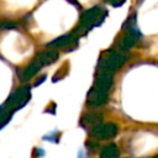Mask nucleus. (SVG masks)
I'll return each mask as SVG.
<instances>
[{"mask_svg": "<svg viewBox=\"0 0 158 158\" xmlns=\"http://www.w3.org/2000/svg\"><path fill=\"white\" fill-rule=\"evenodd\" d=\"M106 101H107V93L100 91V90H98L95 88H91L90 91L88 93L86 102H88L89 106L99 107V106H102Z\"/></svg>", "mask_w": 158, "mask_h": 158, "instance_id": "39448f33", "label": "nucleus"}, {"mask_svg": "<svg viewBox=\"0 0 158 158\" xmlns=\"http://www.w3.org/2000/svg\"><path fill=\"white\" fill-rule=\"evenodd\" d=\"M100 158H120V149L115 143L106 144L100 151Z\"/></svg>", "mask_w": 158, "mask_h": 158, "instance_id": "1a4fd4ad", "label": "nucleus"}, {"mask_svg": "<svg viewBox=\"0 0 158 158\" xmlns=\"http://www.w3.org/2000/svg\"><path fill=\"white\" fill-rule=\"evenodd\" d=\"M106 15H107V11H105L100 6H94L89 10H86V11H84L83 15H81V21H80L79 28H77L73 33L81 32L83 30L90 31L93 27L98 26L105 19Z\"/></svg>", "mask_w": 158, "mask_h": 158, "instance_id": "f257e3e1", "label": "nucleus"}, {"mask_svg": "<svg viewBox=\"0 0 158 158\" xmlns=\"http://www.w3.org/2000/svg\"><path fill=\"white\" fill-rule=\"evenodd\" d=\"M74 41H75L74 33H70V35H64V36H62V37L56 38L54 41L49 42L47 46H51V47H54V48H64V47L72 44Z\"/></svg>", "mask_w": 158, "mask_h": 158, "instance_id": "6e6552de", "label": "nucleus"}, {"mask_svg": "<svg viewBox=\"0 0 158 158\" xmlns=\"http://www.w3.org/2000/svg\"><path fill=\"white\" fill-rule=\"evenodd\" d=\"M106 1H109L110 4H112L114 6H118V5H121L125 0H106Z\"/></svg>", "mask_w": 158, "mask_h": 158, "instance_id": "ddd939ff", "label": "nucleus"}, {"mask_svg": "<svg viewBox=\"0 0 158 158\" xmlns=\"http://www.w3.org/2000/svg\"><path fill=\"white\" fill-rule=\"evenodd\" d=\"M17 27V23L14 22V21H10V20H4L2 22H0V28L1 30H12V28H16Z\"/></svg>", "mask_w": 158, "mask_h": 158, "instance_id": "f8f14e48", "label": "nucleus"}, {"mask_svg": "<svg viewBox=\"0 0 158 158\" xmlns=\"http://www.w3.org/2000/svg\"><path fill=\"white\" fill-rule=\"evenodd\" d=\"M58 52L54 51V49H46V51H42L40 52L36 58L40 60V63L42 65H48V64H52L54 63L57 59H58Z\"/></svg>", "mask_w": 158, "mask_h": 158, "instance_id": "0eeeda50", "label": "nucleus"}, {"mask_svg": "<svg viewBox=\"0 0 158 158\" xmlns=\"http://www.w3.org/2000/svg\"><path fill=\"white\" fill-rule=\"evenodd\" d=\"M125 62L126 57L123 54L115 51H107L104 52L99 59V69L112 73L114 70L120 69Z\"/></svg>", "mask_w": 158, "mask_h": 158, "instance_id": "7ed1b4c3", "label": "nucleus"}, {"mask_svg": "<svg viewBox=\"0 0 158 158\" xmlns=\"http://www.w3.org/2000/svg\"><path fill=\"white\" fill-rule=\"evenodd\" d=\"M42 67H43V65L40 63V60H38L37 58H33V60H32L27 67H25V68L22 69V72L19 74V77H20V79H21L22 81L30 80L31 78H33V77L41 70Z\"/></svg>", "mask_w": 158, "mask_h": 158, "instance_id": "423d86ee", "label": "nucleus"}, {"mask_svg": "<svg viewBox=\"0 0 158 158\" xmlns=\"http://www.w3.org/2000/svg\"><path fill=\"white\" fill-rule=\"evenodd\" d=\"M101 121V115L99 114H88L85 116H83L81 118V125L83 126H89L90 130L93 127H95L96 125H99Z\"/></svg>", "mask_w": 158, "mask_h": 158, "instance_id": "9d476101", "label": "nucleus"}, {"mask_svg": "<svg viewBox=\"0 0 158 158\" xmlns=\"http://www.w3.org/2000/svg\"><path fill=\"white\" fill-rule=\"evenodd\" d=\"M12 114H14V112H12L9 107H6L5 104H2V105L0 106V130H1L4 126H6V125L9 123V121L11 120Z\"/></svg>", "mask_w": 158, "mask_h": 158, "instance_id": "9b49d317", "label": "nucleus"}, {"mask_svg": "<svg viewBox=\"0 0 158 158\" xmlns=\"http://www.w3.org/2000/svg\"><path fill=\"white\" fill-rule=\"evenodd\" d=\"M117 132L118 128L114 122H106V123L100 122L99 125H96L90 130V136L98 141H107L116 137Z\"/></svg>", "mask_w": 158, "mask_h": 158, "instance_id": "20e7f679", "label": "nucleus"}, {"mask_svg": "<svg viewBox=\"0 0 158 158\" xmlns=\"http://www.w3.org/2000/svg\"><path fill=\"white\" fill-rule=\"evenodd\" d=\"M30 99H31V89L28 85H25V86L17 88L15 91H12L4 104L12 112H15V111L20 110L21 107H23L28 102Z\"/></svg>", "mask_w": 158, "mask_h": 158, "instance_id": "f03ea898", "label": "nucleus"}]
</instances>
